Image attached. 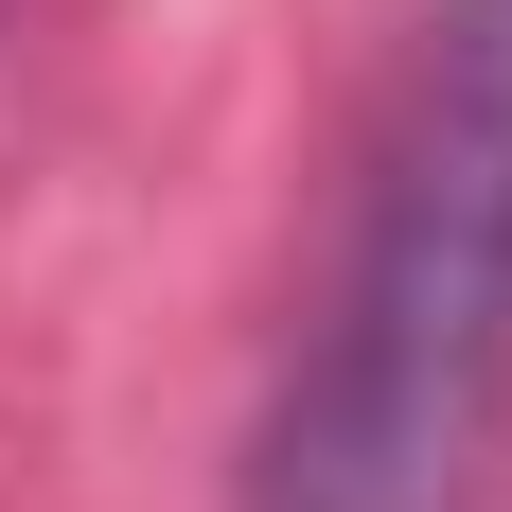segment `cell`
Returning a JSON list of instances; mask_svg holds the SVG:
<instances>
[{"instance_id":"6da1fadb","label":"cell","mask_w":512,"mask_h":512,"mask_svg":"<svg viewBox=\"0 0 512 512\" xmlns=\"http://www.w3.org/2000/svg\"><path fill=\"white\" fill-rule=\"evenodd\" d=\"M512 424V0H424L248 512H460Z\"/></svg>"}]
</instances>
